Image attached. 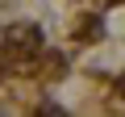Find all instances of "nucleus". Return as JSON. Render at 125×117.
I'll list each match as a JSON object with an SVG mask.
<instances>
[{
	"mask_svg": "<svg viewBox=\"0 0 125 117\" xmlns=\"http://www.w3.org/2000/svg\"><path fill=\"white\" fill-rule=\"evenodd\" d=\"M42 42V34L33 25H4L0 29V58H21V54H33Z\"/></svg>",
	"mask_w": 125,
	"mask_h": 117,
	"instance_id": "f257e3e1",
	"label": "nucleus"
},
{
	"mask_svg": "<svg viewBox=\"0 0 125 117\" xmlns=\"http://www.w3.org/2000/svg\"><path fill=\"white\" fill-rule=\"evenodd\" d=\"M33 117H62V109H58V105H50V100H46V105H42V109H38V113H33Z\"/></svg>",
	"mask_w": 125,
	"mask_h": 117,
	"instance_id": "f03ea898",
	"label": "nucleus"
}]
</instances>
